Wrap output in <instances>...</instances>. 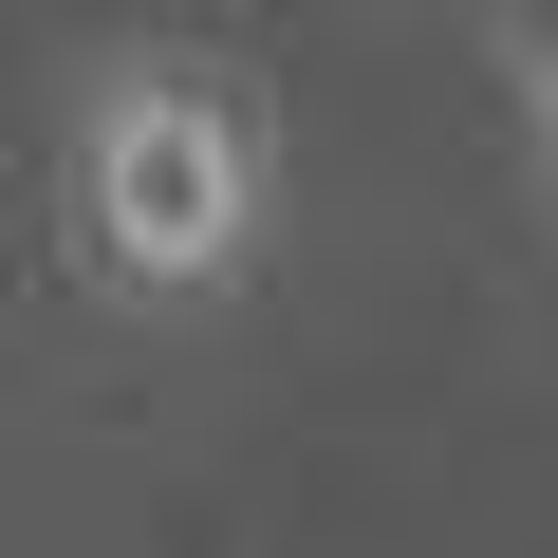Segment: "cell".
I'll use <instances>...</instances> for the list:
<instances>
[{"label":"cell","instance_id":"6da1fadb","mask_svg":"<svg viewBox=\"0 0 558 558\" xmlns=\"http://www.w3.org/2000/svg\"><path fill=\"white\" fill-rule=\"evenodd\" d=\"M57 260L131 336H205L279 260V94L242 38H94L57 94Z\"/></svg>","mask_w":558,"mask_h":558},{"label":"cell","instance_id":"7a4b0ae2","mask_svg":"<svg viewBox=\"0 0 558 558\" xmlns=\"http://www.w3.org/2000/svg\"><path fill=\"white\" fill-rule=\"evenodd\" d=\"M484 57H502V75H539V57H558V0H484Z\"/></svg>","mask_w":558,"mask_h":558},{"label":"cell","instance_id":"3957f363","mask_svg":"<svg viewBox=\"0 0 558 558\" xmlns=\"http://www.w3.org/2000/svg\"><path fill=\"white\" fill-rule=\"evenodd\" d=\"M521 168H539V223H558V57L521 75Z\"/></svg>","mask_w":558,"mask_h":558}]
</instances>
